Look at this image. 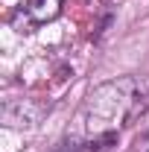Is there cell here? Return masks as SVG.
I'll return each mask as SVG.
<instances>
[{
	"instance_id": "1",
	"label": "cell",
	"mask_w": 149,
	"mask_h": 152,
	"mask_svg": "<svg viewBox=\"0 0 149 152\" xmlns=\"http://www.w3.org/2000/svg\"><path fill=\"white\" fill-rule=\"evenodd\" d=\"M149 108V82L134 76H120L111 82L96 85L85 96L82 105V123L91 137L117 132V126H126L137 120Z\"/></svg>"
},
{
	"instance_id": "2",
	"label": "cell",
	"mask_w": 149,
	"mask_h": 152,
	"mask_svg": "<svg viewBox=\"0 0 149 152\" xmlns=\"http://www.w3.org/2000/svg\"><path fill=\"white\" fill-rule=\"evenodd\" d=\"M61 6H64V0H26L20 6V18H26L29 26H38V23L56 20L61 15Z\"/></svg>"
},
{
	"instance_id": "3",
	"label": "cell",
	"mask_w": 149,
	"mask_h": 152,
	"mask_svg": "<svg viewBox=\"0 0 149 152\" xmlns=\"http://www.w3.org/2000/svg\"><path fill=\"white\" fill-rule=\"evenodd\" d=\"M41 117V108H35L29 99H18V102H9L3 108V120L6 126H15V129H32Z\"/></svg>"
},
{
	"instance_id": "4",
	"label": "cell",
	"mask_w": 149,
	"mask_h": 152,
	"mask_svg": "<svg viewBox=\"0 0 149 152\" xmlns=\"http://www.w3.org/2000/svg\"><path fill=\"white\" fill-rule=\"evenodd\" d=\"M82 146H85V143H79L76 137H64V140H61L53 152H82Z\"/></svg>"
},
{
	"instance_id": "5",
	"label": "cell",
	"mask_w": 149,
	"mask_h": 152,
	"mask_svg": "<svg viewBox=\"0 0 149 152\" xmlns=\"http://www.w3.org/2000/svg\"><path fill=\"white\" fill-rule=\"evenodd\" d=\"M134 152H149V132L140 134V137L134 140Z\"/></svg>"
}]
</instances>
